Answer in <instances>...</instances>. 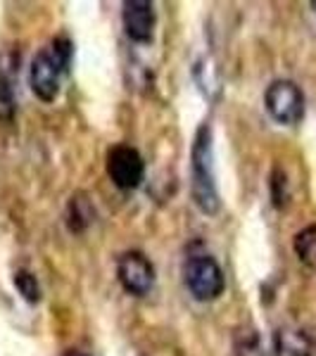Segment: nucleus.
<instances>
[{
    "mask_svg": "<svg viewBox=\"0 0 316 356\" xmlns=\"http://www.w3.org/2000/svg\"><path fill=\"white\" fill-rule=\"evenodd\" d=\"M191 193L193 202L203 214L214 216L219 211V191L214 176V147H212V129L203 124L195 134L191 150Z\"/></svg>",
    "mask_w": 316,
    "mask_h": 356,
    "instance_id": "1",
    "label": "nucleus"
},
{
    "mask_svg": "<svg viewBox=\"0 0 316 356\" xmlns=\"http://www.w3.org/2000/svg\"><path fill=\"white\" fill-rule=\"evenodd\" d=\"M264 105H267L269 117L281 126H295L304 117V95L300 86L278 79L264 93Z\"/></svg>",
    "mask_w": 316,
    "mask_h": 356,
    "instance_id": "2",
    "label": "nucleus"
},
{
    "mask_svg": "<svg viewBox=\"0 0 316 356\" xmlns=\"http://www.w3.org/2000/svg\"><path fill=\"white\" fill-rule=\"evenodd\" d=\"M183 278H186L191 295L200 302L216 300L223 292V288H226V280H223L219 264L212 259L210 254L191 257L186 261V268H183Z\"/></svg>",
    "mask_w": 316,
    "mask_h": 356,
    "instance_id": "3",
    "label": "nucleus"
},
{
    "mask_svg": "<svg viewBox=\"0 0 316 356\" xmlns=\"http://www.w3.org/2000/svg\"><path fill=\"white\" fill-rule=\"evenodd\" d=\"M107 176L119 191H134L143 183L145 176V162L131 145H114L107 152Z\"/></svg>",
    "mask_w": 316,
    "mask_h": 356,
    "instance_id": "4",
    "label": "nucleus"
},
{
    "mask_svg": "<svg viewBox=\"0 0 316 356\" xmlns=\"http://www.w3.org/2000/svg\"><path fill=\"white\" fill-rule=\"evenodd\" d=\"M65 72L62 65L57 62L53 50H41L33 55L31 67H29V86H31L33 95L41 102H55L60 95V74Z\"/></svg>",
    "mask_w": 316,
    "mask_h": 356,
    "instance_id": "5",
    "label": "nucleus"
},
{
    "mask_svg": "<svg viewBox=\"0 0 316 356\" xmlns=\"http://www.w3.org/2000/svg\"><path fill=\"white\" fill-rule=\"evenodd\" d=\"M117 278L129 295L145 297L155 285V266L143 252H124L117 261Z\"/></svg>",
    "mask_w": 316,
    "mask_h": 356,
    "instance_id": "6",
    "label": "nucleus"
},
{
    "mask_svg": "<svg viewBox=\"0 0 316 356\" xmlns=\"http://www.w3.org/2000/svg\"><path fill=\"white\" fill-rule=\"evenodd\" d=\"M124 29L134 43H150L155 36V5L150 0H126L124 3Z\"/></svg>",
    "mask_w": 316,
    "mask_h": 356,
    "instance_id": "7",
    "label": "nucleus"
},
{
    "mask_svg": "<svg viewBox=\"0 0 316 356\" xmlns=\"http://www.w3.org/2000/svg\"><path fill=\"white\" fill-rule=\"evenodd\" d=\"M274 356H314V340L302 328H278L274 335Z\"/></svg>",
    "mask_w": 316,
    "mask_h": 356,
    "instance_id": "8",
    "label": "nucleus"
},
{
    "mask_svg": "<svg viewBox=\"0 0 316 356\" xmlns=\"http://www.w3.org/2000/svg\"><path fill=\"white\" fill-rule=\"evenodd\" d=\"M95 219V209L93 204H90V200L86 197L84 193H77L72 195V200H69L67 204V228L72 233H84L86 228L93 223Z\"/></svg>",
    "mask_w": 316,
    "mask_h": 356,
    "instance_id": "9",
    "label": "nucleus"
},
{
    "mask_svg": "<svg viewBox=\"0 0 316 356\" xmlns=\"http://www.w3.org/2000/svg\"><path fill=\"white\" fill-rule=\"evenodd\" d=\"M295 252L300 257V261L309 264V266H316V223L302 228L295 235Z\"/></svg>",
    "mask_w": 316,
    "mask_h": 356,
    "instance_id": "10",
    "label": "nucleus"
},
{
    "mask_svg": "<svg viewBox=\"0 0 316 356\" xmlns=\"http://www.w3.org/2000/svg\"><path fill=\"white\" fill-rule=\"evenodd\" d=\"M13 283H15V288L19 290V295L24 297L29 304L41 302V285H38V280H36V275H33V273L19 268V271H15V275H13Z\"/></svg>",
    "mask_w": 316,
    "mask_h": 356,
    "instance_id": "11",
    "label": "nucleus"
},
{
    "mask_svg": "<svg viewBox=\"0 0 316 356\" xmlns=\"http://www.w3.org/2000/svg\"><path fill=\"white\" fill-rule=\"evenodd\" d=\"M195 74H205V76H195V81L200 83V88H203L205 95H212V90H219V79H216V72L214 67H212V62L203 57V60L195 62Z\"/></svg>",
    "mask_w": 316,
    "mask_h": 356,
    "instance_id": "12",
    "label": "nucleus"
},
{
    "mask_svg": "<svg viewBox=\"0 0 316 356\" xmlns=\"http://www.w3.org/2000/svg\"><path fill=\"white\" fill-rule=\"evenodd\" d=\"M271 197H274V204L278 209H283L290 200V191H288V178L281 169H276L271 174Z\"/></svg>",
    "mask_w": 316,
    "mask_h": 356,
    "instance_id": "13",
    "label": "nucleus"
},
{
    "mask_svg": "<svg viewBox=\"0 0 316 356\" xmlns=\"http://www.w3.org/2000/svg\"><path fill=\"white\" fill-rule=\"evenodd\" d=\"M235 349H238V356H262L260 335L255 330H240L238 340H235Z\"/></svg>",
    "mask_w": 316,
    "mask_h": 356,
    "instance_id": "14",
    "label": "nucleus"
},
{
    "mask_svg": "<svg viewBox=\"0 0 316 356\" xmlns=\"http://www.w3.org/2000/svg\"><path fill=\"white\" fill-rule=\"evenodd\" d=\"M15 117V93L8 79L0 76V122H10Z\"/></svg>",
    "mask_w": 316,
    "mask_h": 356,
    "instance_id": "15",
    "label": "nucleus"
},
{
    "mask_svg": "<svg viewBox=\"0 0 316 356\" xmlns=\"http://www.w3.org/2000/svg\"><path fill=\"white\" fill-rule=\"evenodd\" d=\"M65 356H86V354L79 352V349H69V352H65Z\"/></svg>",
    "mask_w": 316,
    "mask_h": 356,
    "instance_id": "16",
    "label": "nucleus"
},
{
    "mask_svg": "<svg viewBox=\"0 0 316 356\" xmlns=\"http://www.w3.org/2000/svg\"><path fill=\"white\" fill-rule=\"evenodd\" d=\"M312 8H314V13H316V0H314V3H312Z\"/></svg>",
    "mask_w": 316,
    "mask_h": 356,
    "instance_id": "17",
    "label": "nucleus"
}]
</instances>
